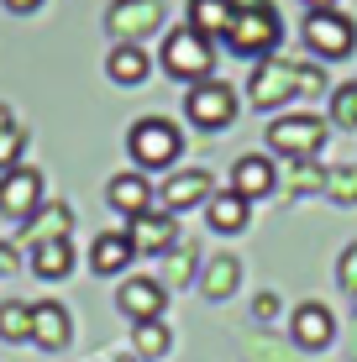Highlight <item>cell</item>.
Instances as JSON below:
<instances>
[{
    "instance_id": "cell-7",
    "label": "cell",
    "mask_w": 357,
    "mask_h": 362,
    "mask_svg": "<svg viewBox=\"0 0 357 362\" xmlns=\"http://www.w3.org/2000/svg\"><path fill=\"white\" fill-rule=\"evenodd\" d=\"M305 47L315 58H347L357 47V21L347 11H305Z\"/></svg>"
},
{
    "instance_id": "cell-9",
    "label": "cell",
    "mask_w": 357,
    "mask_h": 362,
    "mask_svg": "<svg viewBox=\"0 0 357 362\" xmlns=\"http://www.w3.org/2000/svg\"><path fill=\"white\" fill-rule=\"evenodd\" d=\"M0 210H6L11 221H32L37 210H42V173L32 163L0 173Z\"/></svg>"
},
{
    "instance_id": "cell-4",
    "label": "cell",
    "mask_w": 357,
    "mask_h": 362,
    "mask_svg": "<svg viewBox=\"0 0 357 362\" xmlns=\"http://www.w3.org/2000/svg\"><path fill=\"white\" fill-rule=\"evenodd\" d=\"M211 69H216L211 37H200L194 27H174L163 37V74H174L184 84H200V79H211Z\"/></svg>"
},
{
    "instance_id": "cell-38",
    "label": "cell",
    "mask_w": 357,
    "mask_h": 362,
    "mask_svg": "<svg viewBox=\"0 0 357 362\" xmlns=\"http://www.w3.org/2000/svg\"><path fill=\"white\" fill-rule=\"evenodd\" d=\"M137 362H142V357H137Z\"/></svg>"
},
{
    "instance_id": "cell-25",
    "label": "cell",
    "mask_w": 357,
    "mask_h": 362,
    "mask_svg": "<svg viewBox=\"0 0 357 362\" xmlns=\"http://www.w3.org/2000/svg\"><path fill=\"white\" fill-rule=\"evenodd\" d=\"M131 341H137V357H142V362H158V357L168 352V341H174V336H168L163 320H131Z\"/></svg>"
},
{
    "instance_id": "cell-2",
    "label": "cell",
    "mask_w": 357,
    "mask_h": 362,
    "mask_svg": "<svg viewBox=\"0 0 357 362\" xmlns=\"http://www.w3.org/2000/svg\"><path fill=\"white\" fill-rule=\"evenodd\" d=\"M127 153H131V163H137V173L174 168V158L184 153V136H179L174 121H163V116H142L137 127L127 132Z\"/></svg>"
},
{
    "instance_id": "cell-18",
    "label": "cell",
    "mask_w": 357,
    "mask_h": 362,
    "mask_svg": "<svg viewBox=\"0 0 357 362\" xmlns=\"http://www.w3.org/2000/svg\"><path fill=\"white\" fill-rule=\"evenodd\" d=\"M131 257H137V247H131L127 231H105V236H95V247H90V268L100 273V279H116V273H127Z\"/></svg>"
},
{
    "instance_id": "cell-32",
    "label": "cell",
    "mask_w": 357,
    "mask_h": 362,
    "mask_svg": "<svg viewBox=\"0 0 357 362\" xmlns=\"http://www.w3.org/2000/svg\"><path fill=\"white\" fill-rule=\"evenodd\" d=\"M252 310H257V320H268V315H279V299H274V294H257Z\"/></svg>"
},
{
    "instance_id": "cell-22",
    "label": "cell",
    "mask_w": 357,
    "mask_h": 362,
    "mask_svg": "<svg viewBox=\"0 0 357 362\" xmlns=\"http://www.w3.org/2000/svg\"><path fill=\"white\" fill-rule=\"evenodd\" d=\"M32 273H37V279H53V284L69 279V273H74V236L32 247Z\"/></svg>"
},
{
    "instance_id": "cell-29",
    "label": "cell",
    "mask_w": 357,
    "mask_h": 362,
    "mask_svg": "<svg viewBox=\"0 0 357 362\" xmlns=\"http://www.w3.org/2000/svg\"><path fill=\"white\" fill-rule=\"evenodd\" d=\"M331 121H336V127H357V84H341V90L331 95Z\"/></svg>"
},
{
    "instance_id": "cell-19",
    "label": "cell",
    "mask_w": 357,
    "mask_h": 362,
    "mask_svg": "<svg viewBox=\"0 0 357 362\" xmlns=\"http://www.w3.org/2000/svg\"><path fill=\"white\" fill-rule=\"evenodd\" d=\"M205 221H211V231H221V236H237L252 221V205L237 189H216L211 199H205Z\"/></svg>"
},
{
    "instance_id": "cell-3",
    "label": "cell",
    "mask_w": 357,
    "mask_h": 362,
    "mask_svg": "<svg viewBox=\"0 0 357 362\" xmlns=\"http://www.w3.org/2000/svg\"><path fill=\"white\" fill-rule=\"evenodd\" d=\"M237 58H274V47L284 42V21H279L274 6H257V11H237L231 16V32L221 37Z\"/></svg>"
},
{
    "instance_id": "cell-28",
    "label": "cell",
    "mask_w": 357,
    "mask_h": 362,
    "mask_svg": "<svg viewBox=\"0 0 357 362\" xmlns=\"http://www.w3.org/2000/svg\"><path fill=\"white\" fill-rule=\"evenodd\" d=\"M321 189L336 199V205H357V163L352 168H326V184Z\"/></svg>"
},
{
    "instance_id": "cell-15",
    "label": "cell",
    "mask_w": 357,
    "mask_h": 362,
    "mask_svg": "<svg viewBox=\"0 0 357 362\" xmlns=\"http://www.w3.org/2000/svg\"><path fill=\"white\" fill-rule=\"evenodd\" d=\"M274 184H279V168H274V158H263V153H242L237 163H231V189H237L242 199H263V194H274Z\"/></svg>"
},
{
    "instance_id": "cell-31",
    "label": "cell",
    "mask_w": 357,
    "mask_h": 362,
    "mask_svg": "<svg viewBox=\"0 0 357 362\" xmlns=\"http://www.w3.org/2000/svg\"><path fill=\"white\" fill-rule=\"evenodd\" d=\"M16 263H21V257H16V247H11V242H0V279H11V273H16Z\"/></svg>"
},
{
    "instance_id": "cell-37",
    "label": "cell",
    "mask_w": 357,
    "mask_h": 362,
    "mask_svg": "<svg viewBox=\"0 0 357 362\" xmlns=\"http://www.w3.org/2000/svg\"><path fill=\"white\" fill-rule=\"evenodd\" d=\"M352 84H357V79H352Z\"/></svg>"
},
{
    "instance_id": "cell-24",
    "label": "cell",
    "mask_w": 357,
    "mask_h": 362,
    "mask_svg": "<svg viewBox=\"0 0 357 362\" xmlns=\"http://www.w3.org/2000/svg\"><path fill=\"white\" fill-rule=\"evenodd\" d=\"M21 153H27V132L11 116V105H0V173L21 168Z\"/></svg>"
},
{
    "instance_id": "cell-26",
    "label": "cell",
    "mask_w": 357,
    "mask_h": 362,
    "mask_svg": "<svg viewBox=\"0 0 357 362\" xmlns=\"http://www.w3.org/2000/svg\"><path fill=\"white\" fill-rule=\"evenodd\" d=\"M0 336H6V341H32V305L6 299V305H0Z\"/></svg>"
},
{
    "instance_id": "cell-8",
    "label": "cell",
    "mask_w": 357,
    "mask_h": 362,
    "mask_svg": "<svg viewBox=\"0 0 357 362\" xmlns=\"http://www.w3.org/2000/svg\"><path fill=\"white\" fill-rule=\"evenodd\" d=\"M163 0H110L105 6V32L110 42H137L142 37H158V27H163Z\"/></svg>"
},
{
    "instance_id": "cell-1",
    "label": "cell",
    "mask_w": 357,
    "mask_h": 362,
    "mask_svg": "<svg viewBox=\"0 0 357 362\" xmlns=\"http://www.w3.org/2000/svg\"><path fill=\"white\" fill-rule=\"evenodd\" d=\"M326 74L315 64H289V58H257L252 79H247V100L257 110H279L300 95H321Z\"/></svg>"
},
{
    "instance_id": "cell-36",
    "label": "cell",
    "mask_w": 357,
    "mask_h": 362,
    "mask_svg": "<svg viewBox=\"0 0 357 362\" xmlns=\"http://www.w3.org/2000/svg\"><path fill=\"white\" fill-rule=\"evenodd\" d=\"M352 362H357V326H352Z\"/></svg>"
},
{
    "instance_id": "cell-14",
    "label": "cell",
    "mask_w": 357,
    "mask_h": 362,
    "mask_svg": "<svg viewBox=\"0 0 357 362\" xmlns=\"http://www.w3.org/2000/svg\"><path fill=\"white\" fill-rule=\"evenodd\" d=\"M32 341L42 346V352H64L74 341V315L58 299H37L32 305Z\"/></svg>"
},
{
    "instance_id": "cell-10",
    "label": "cell",
    "mask_w": 357,
    "mask_h": 362,
    "mask_svg": "<svg viewBox=\"0 0 357 362\" xmlns=\"http://www.w3.org/2000/svg\"><path fill=\"white\" fill-rule=\"evenodd\" d=\"M216 194V179L205 168H179L163 179V189H158V210H168V216H179V210H194L205 205V199Z\"/></svg>"
},
{
    "instance_id": "cell-6",
    "label": "cell",
    "mask_w": 357,
    "mask_h": 362,
    "mask_svg": "<svg viewBox=\"0 0 357 362\" xmlns=\"http://www.w3.org/2000/svg\"><path fill=\"white\" fill-rule=\"evenodd\" d=\"M184 110H189V121L200 132H226L231 121H237V90H231L226 79H200L189 84V95H184Z\"/></svg>"
},
{
    "instance_id": "cell-17",
    "label": "cell",
    "mask_w": 357,
    "mask_h": 362,
    "mask_svg": "<svg viewBox=\"0 0 357 362\" xmlns=\"http://www.w3.org/2000/svg\"><path fill=\"white\" fill-rule=\"evenodd\" d=\"M116 305L127 310L131 320H158V315H163V305H168V289L158 279H127L116 289Z\"/></svg>"
},
{
    "instance_id": "cell-35",
    "label": "cell",
    "mask_w": 357,
    "mask_h": 362,
    "mask_svg": "<svg viewBox=\"0 0 357 362\" xmlns=\"http://www.w3.org/2000/svg\"><path fill=\"white\" fill-rule=\"evenodd\" d=\"M237 11H257V6H268V0H231Z\"/></svg>"
},
{
    "instance_id": "cell-27",
    "label": "cell",
    "mask_w": 357,
    "mask_h": 362,
    "mask_svg": "<svg viewBox=\"0 0 357 362\" xmlns=\"http://www.w3.org/2000/svg\"><path fill=\"white\" fill-rule=\"evenodd\" d=\"M189 279H194V247L179 242V247L163 252V279H158V284L168 289V284H189Z\"/></svg>"
},
{
    "instance_id": "cell-20",
    "label": "cell",
    "mask_w": 357,
    "mask_h": 362,
    "mask_svg": "<svg viewBox=\"0 0 357 362\" xmlns=\"http://www.w3.org/2000/svg\"><path fill=\"white\" fill-rule=\"evenodd\" d=\"M147 69H153V64H147V53H142L137 42H110V53H105V74H110L116 84H142V79H147Z\"/></svg>"
},
{
    "instance_id": "cell-13",
    "label": "cell",
    "mask_w": 357,
    "mask_h": 362,
    "mask_svg": "<svg viewBox=\"0 0 357 362\" xmlns=\"http://www.w3.org/2000/svg\"><path fill=\"white\" fill-rule=\"evenodd\" d=\"M131 247H137V252H147V257H163L168 247H179V221L168 216V210H142L137 221H131Z\"/></svg>"
},
{
    "instance_id": "cell-34",
    "label": "cell",
    "mask_w": 357,
    "mask_h": 362,
    "mask_svg": "<svg viewBox=\"0 0 357 362\" xmlns=\"http://www.w3.org/2000/svg\"><path fill=\"white\" fill-rule=\"evenodd\" d=\"M305 11H336V0H300Z\"/></svg>"
},
{
    "instance_id": "cell-23",
    "label": "cell",
    "mask_w": 357,
    "mask_h": 362,
    "mask_svg": "<svg viewBox=\"0 0 357 362\" xmlns=\"http://www.w3.org/2000/svg\"><path fill=\"white\" fill-rule=\"evenodd\" d=\"M237 279H242L237 257H211L200 273V289H205V299H226V294H237Z\"/></svg>"
},
{
    "instance_id": "cell-5",
    "label": "cell",
    "mask_w": 357,
    "mask_h": 362,
    "mask_svg": "<svg viewBox=\"0 0 357 362\" xmlns=\"http://www.w3.org/2000/svg\"><path fill=\"white\" fill-rule=\"evenodd\" d=\"M268 147L284 153L289 163H310V158L326 147V121L310 116V110H289V116L268 121Z\"/></svg>"
},
{
    "instance_id": "cell-11",
    "label": "cell",
    "mask_w": 357,
    "mask_h": 362,
    "mask_svg": "<svg viewBox=\"0 0 357 362\" xmlns=\"http://www.w3.org/2000/svg\"><path fill=\"white\" fill-rule=\"evenodd\" d=\"M289 336H294L300 352H326V346L336 341V315H331L321 299H305V305L289 315Z\"/></svg>"
},
{
    "instance_id": "cell-12",
    "label": "cell",
    "mask_w": 357,
    "mask_h": 362,
    "mask_svg": "<svg viewBox=\"0 0 357 362\" xmlns=\"http://www.w3.org/2000/svg\"><path fill=\"white\" fill-rule=\"evenodd\" d=\"M105 205L116 210V216H127V221H137L142 210H153L158 205V189L147 184V173H116V179L105 184Z\"/></svg>"
},
{
    "instance_id": "cell-33",
    "label": "cell",
    "mask_w": 357,
    "mask_h": 362,
    "mask_svg": "<svg viewBox=\"0 0 357 362\" xmlns=\"http://www.w3.org/2000/svg\"><path fill=\"white\" fill-rule=\"evenodd\" d=\"M42 0H6V11H16V16H27V11H37Z\"/></svg>"
},
{
    "instance_id": "cell-30",
    "label": "cell",
    "mask_w": 357,
    "mask_h": 362,
    "mask_svg": "<svg viewBox=\"0 0 357 362\" xmlns=\"http://www.w3.org/2000/svg\"><path fill=\"white\" fill-rule=\"evenodd\" d=\"M336 284H341V289H347V294L357 299V242H352L347 252L336 257Z\"/></svg>"
},
{
    "instance_id": "cell-16",
    "label": "cell",
    "mask_w": 357,
    "mask_h": 362,
    "mask_svg": "<svg viewBox=\"0 0 357 362\" xmlns=\"http://www.w3.org/2000/svg\"><path fill=\"white\" fill-rule=\"evenodd\" d=\"M21 236H27V252L42 242H64V236H74V210L64 199H42V210L32 221H21Z\"/></svg>"
},
{
    "instance_id": "cell-21",
    "label": "cell",
    "mask_w": 357,
    "mask_h": 362,
    "mask_svg": "<svg viewBox=\"0 0 357 362\" xmlns=\"http://www.w3.org/2000/svg\"><path fill=\"white\" fill-rule=\"evenodd\" d=\"M231 16H237L231 0H189V27L200 37H211V42L231 32Z\"/></svg>"
}]
</instances>
